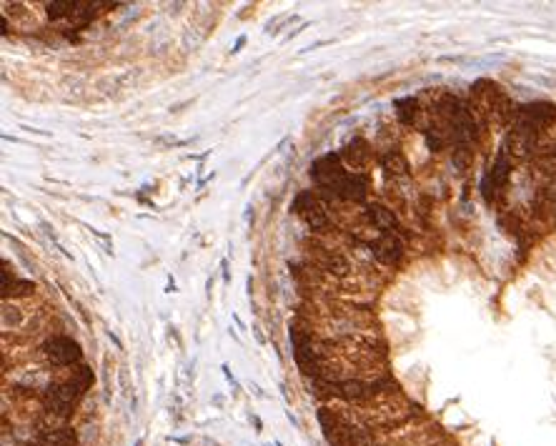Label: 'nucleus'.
<instances>
[{
	"label": "nucleus",
	"mask_w": 556,
	"mask_h": 446,
	"mask_svg": "<svg viewBox=\"0 0 556 446\" xmlns=\"http://www.w3.org/2000/svg\"><path fill=\"white\" fill-rule=\"evenodd\" d=\"M311 178L316 183V191L321 196L339 198L344 203H354V206H364L371 201V173H356L349 170L341 161L339 151L323 153L311 163Z\"/></svg>",
	"instance_id": "1"
},
{
	"label": "nucleus",
	"mask_w": 556,
	"mask_h": 446,
	"mask_svg": "<svg viewBox=\"0 0 556 446\" xmlns=\"http://www.w3.org/2000/svg\"><path fill=\"white\" fill-rule=\"evenodd\" d=\"M96 376L90 371V366H75L70 369V374L65 379H53L48 386L43 388L38 396H40V404L43 409L48 411V414L58 416V419H68L73 414L75 404H78L80 398L85 396L90 386H93Z\"/></svg>",
	"instance_id": "2"
},
{
	"label": "nucleus",
	"mask_w": 556,
	"mask_h": 446,
	"mask_svg": "<svg viewBox=\"0 0 556 446\" xmlns=\"http://www.w3.org/2000/svg\"><path fill=\"white\" fill-rule=\"evenodd\" d=\"M291 213L298 216L303 221V226L308 229L311 236H329L334 231H339V226L331 218V208L329 203L318 196L316 188H308V191H301L291 203Z\"/></svg>",
	"instance_id": "3"
},
{
	"label": "nucleus",
	"mask_w": 556,
	"mask_h": 446,
	"mask_svg": "<svg viewBox=\"0 0 556 446\" xmlns=\"http://www.w3.org/2000/svg\"><path fill=\"white\" fill-rule=\"evenodd\" d=\"M554 123H556V106L554 103L536 101V103L516 106L511 128H516V131H526V133H536V136H546Z\"/></svg>",
	"instance_id": "4"
},
{
	"label": "nucleus",
	"mask_w": 556,
	"mask_h": 446,
	"mask_svg": "<svg viewBox=\"0 0 556 446\" xmlns=\"http://www.w3.org/2000/svg\"><path fill=\"white\" fill-rule=\"evenodd\" d=\"M514 163L516 161L506 153V148L501 146V151L496 153V161L494 165L486 170L481 181V193L486 198V203H496L498 198L506 196L508 183H511V175H514Z\"/></svg>",
	"instance_id": "5"
},
{
	"label": "nucleus",
	"mask_w": 556,
	"mask_h": 446,
	"mask_svg": "<svg viewBox=\"0 0 556 446\" xmlns=\"http://www.w3.org/2000/svg\"><path fill=\"white\" fill-rule=\"evenodd\" d=\"M364 216H366V221H369V226L376 234H381V236H401L403 241H408L411 239V231H406L403 229V223H401V218L396 216V211H393L391 206H386V203H381V201H366L364 206Z\"/></svg>",
	"instance_id": "6"
},
{
	"label": "nucleus",
	"mask_w": 556,
	"mask_h": 446,
	"mask_svg": "<svg viewBox=\"0 0 556 446\" xmlns=\"http://www.w3.org/2000/svg\"><path fill=\"white\" fill-rule=\"evenodd\" d=\"M40 351L55 369H75L83 361V351H80L78 341H73L65 334H55L50 339H45Z\"/></svg>",
	"instance_id": "7"
},
{
	"label": "nucleus",
	"mask_w": 556,
	"mask_h": 446,
	"mask_svg": "<svg viewBox=\"0 0 556 446\" xmlns=\"http://www.w3.org/2000/svg\"><path fill=\"white\" fill-rule=\"evenodd\" d=\"M406 244L408 241H403L401 236H376L366 249L371 251L378 266H383L388 271H396L406 261Z\"/></svg>",
	"instance_id": "8"
},
{
	"label": "nucleus",
	"mask_w": 556,
	"mask_h": 446,
	"mask_svg": "<svg viewBox=\"0 0 556 446\" xmlns=\"http://www.w3.org/2000/svg\"><path fill=\"white\" fill-rule=\"evenodd\" d=\"M339 156H341V161H344L346 168L356 170V173H369L371 163H374V161H378L374 146H371L366 138H361V136L351 138L349 143H346L344 148L339 151Z\"/></svg>",
	"instance_id": "9"
},
{
	"label": "nucleus",
	"mask_w": 556,
	"mask_h": 446,
	"mask_svg": "<svg viewBox=\"0 0 556 446\" xmlns=\"http://www.w3.org/2000/svg\"><path fill=\"white\" fill-rule=\"evenodd\" d=\"M378 165H381L386 181H396V178H411V165H408L406 156L398 148H386L378 153Z\"/></svg>",
	"instance_id": "10"
},
{
	"label": "nucleus",
	"mask_w": 556,
	"mask_h": 446,
	"mask_svg": "<svg viewBox=\"0 0 556 446\" xmlns=\"http://www.w3.org/2000/svg\"><path fill=\"white\" fill-rule=\"evenodd\" d=\"M396 116L401 121V126L406 128H419L421 116H424V103L419 96H408V98H398L396 101Z\"/></svg>",
	"instance_id": "11"
},
{
	"label": "nucleus",
	"mask_w": 556,
	"mask_h": 446,
	"mask_svg": "<svg viewBox=\"0 0 556 446\" xmlns=\"http://www.w3.org/2000/svg\"><path fill=\"white\" fill-rule=\"evenodd\" d=\"M33 291H36V283L28 281V278H16L11 286L3 288V301H8V298H28L33 296Z\"/></svg>",
	"instance_id": "12"
},
{
	"label": "nucleus",
	"mask_w": 556,
	"mask_h": 446,
	"mask_svg": "<svg viewBox=\"0 0 556 446\" xmlns=\"http://www.w3.org/2000/svg\"><path fill=\"white\" fill-rule=\"evenodd\" d=\"M244 43H246V38H244V36H241V38H239V40H236V45H234V53H239V50H241V48H244Z\"/></svg>",
	"instance_id": "13"
},
{
	"label": "nucleus",
	"mask_w": 556,
	"mask_h": 446,
	"mask_svg": "<svg viewBox=\"0 0 556 446\" xmlns=\"http://www.w3.org/2000/svg\"><path fill=\"white\" fill-rule=\"evenodd\" d=\"M18 446H38V441H23V444H18Z\"/></svg>",
	"instance_id": "14"
}]
</instances>
